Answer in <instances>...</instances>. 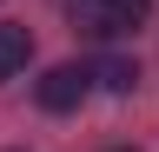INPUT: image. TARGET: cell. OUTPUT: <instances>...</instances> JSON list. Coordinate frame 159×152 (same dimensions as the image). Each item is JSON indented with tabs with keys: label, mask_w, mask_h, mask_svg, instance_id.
<instances>
[{
	"label": "cell",
	"mask_w": 159,
	"mask_h": 152,
	"mask_svg": "<svg viewBox=\"0 0 159 152\" xmlns=\"http://www.w3.org/2000/svg\"><path fill=\"white\" fill-rule=\"evenodd\" d=\"M33 93H40V106H47V112H73V106L93 93V66H53V73H40Z\"/></svg>",
	"instance_id": "cell-2"
},
{
	"label": "cell",
	"mask_w": 159,
	"mask_h": 152,
	"mask_svg": "<svg viewBox=\"0 0 159 152\" xmlns=\"http://www.w3.org/2000/svg\"><path fill=\"white\" fill-rule=\"evenodd\" d=\"M66 13L86 40H126V33L146 27L152 0H66Z\"/></svg>",
	"instance_id": "cell-1"
},
{
	"label": "cell",
	"mask_w": 159,
	"mask_h": 152,
	"mask_svg": "<svg viewBox=\"0 0 159 152\" xmlns=\"http://www.w3.org/2000/svg\"><path fill=\"white\" fill-rule=\"evenodd\" d=\"M93 80L106 86V93H133V86H139V73H133V60H99V66H93Z\"/></svg>",
	"instance_id": "cell-4"
},
{
	"label": "cell",
	"mask_w": 159,
	"mask_h": 152,
	"mask_svg": "<svg viewBox=\"0 0 159 152\" xmlns=\"http://www.w3.org/2000/svg\"><path fill=\"white\" fill-rule=\"evenodd\" d=\"M27 60H33V33H27V27H13V20H0V80L27 73Z\"/></svg>",
	"instance_id": "cell-3"
}]
</instances>
